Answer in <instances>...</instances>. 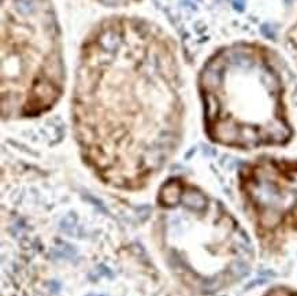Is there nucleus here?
I'll list each match as a JSON object with an SVG mask.
<instances>
[{
    "label": "nucleus",
    "instance_id": "4",
    "mask_svg": "<svg viewBox=\"0 0 297 296\" xmlns=\"http://www.w3.org/2000/svg\"><path fill=\"white\" fill-rule=\"evenodd\" d=\"M268 296H297V294H292L288 291H283V289H278V291H274Z\"/></svg>",
    "mask_w": 297,
    "mask_h": 296
},
{
    "label": "nucleus",
    "instance_id": "6",
    "mask_svg": "<svg viewBox=\"0 0 297 296\" xmlns=\"http://www.w3.org/2000/svg\"><path fill=\"white\" fill-rule=\"evenodd\" d=\"M104 3H107V4H117L118 0H103Z\"/></svg>",
    "mask_w": 297,
    "mask_h": 296
},
{
    "label": "nucleus",
    "instance_id": "5",
    "mask_svg": "<svg viewBox=\"0 0 297 296\" xmlns=\"http://www.w3.org/2000/svg\"><path fill=\"white\" fill-rule=\"evenodd\" d=\"M245 1L247 0H233V6H234L235 10H244V7H245Z\"/></svg>",
    "mask_w": 297,
    "mask_h": 296
},
{
    "label": "nucleus",
    "instance_id": "3",
    "mask_svg": "<svg viewBox=\"0 0 297 296\" xmlns=\"http://www.w3.org/2000/svg\"><path fill=\"white\" fill-rule=\"evenodd\" d=\"M16 8L22 14H29L34 10V0H16Z\"/></svg>",
    "mask_w": 297,
    "mask_h": 296
},
{
    "label": "nucleus",
    "instance_id": "1",
    "mask_svg": "<svg viewBox=\"0 0 297 296\" xmlns=\"http://www.w3.org/2000/svg\"><path fill=\"white\" fill-rule=\"evenodd\" d=\"M157 244L174 267L204 279L237 276L252 258L243 228L204 194L170 180L159 192Z\"/></svg>",
    "mask_w": 297,
    "mask_h": 296
},
{
    "label": "nucleus",
    "instance_id": "2",
    "mask_svg": "<svg viewBox=\"0 0 297 296\" xmlns=\"http://www.w3.org/2000/svg\"><path fill=\"white\" fill-rule=\"evenodd\" d=\"M244 194L259 239L274 246L297 232V170L273 162L245 176Z\"/></svg>",
    "mask_w": 297,
    "mask_h": 296
}]
</instances>
